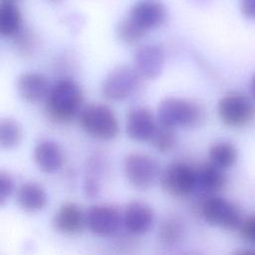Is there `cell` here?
Listing matches in <instances>:
<instances>
[{
  "label": "cell",
  "instance_id": "6da1fadb",
  "mask_svg": "<svg viewBox=\"0 0 255 255\" xmlns=\"http://www.w3.org/2000/svg\"><path fill=\"white\" fill-rule=\"evenodd\" d=\"M83 102L80 86L74 80L61 79L52 85L45 99V113L55 124H68L80 114Z\"/></svg>",
  "mask_w": 255,
  "mask_h": 255
},
{
  "label": "cell",
  "instance_id": "7a4b0ae2",
  "mask_svg": "<svg viewBox=\"0 0 255 255\" xmlns=\"http://www.w3.org/2000/svg\"><path fill=\"white\" fill-rule=\"evenodd\" d=\"M158 124L175 128H195L205 120V112L201 105L182 98H165L157 107Z\"/></svg>",
  "mask_w": 255,
  "mask_h": 255
},
{
  "label": "cell",
  "instance_id": "3957f363",
  "mask_svg": "<svg viewBox=\"0 0 255 255\" xmlns=\"http://www.w3.org/2000/svg\"><path fill=\"white\" fill-rule=\"evenodd\" d=\"M79 124L90 136L111 140L118 136L120 126L113 110L104 104H91L79 114Z\"/></svg>",
  "mask_w": 255,
  "mask_h": 255
},
{
  "label": "cell",
  "instance_id": "277c9868",
  "mask_svg": "<svg viewBox=\"0 0 255 255\" xmlns=\"http://www.w3.org/2000/svg\"><path fill=\"white\" fill-rule=\"evenodd\" d=\"M161 188L174 197H184L197 187V169L187 162L169 163L160 173Z\"/></svg>",
  "mask_w": 255,
  "mask_h": 255
},
{
  "label": "cell",
  "instance_id": "5b68a950",
  "mask_svg": "<svg viewBox=\"0 0 255 255\" xmlns=\"http://www.w3.org/2000/svg\"><path fill=\"white\" fill-rule=\"evenodd\" d=\"M124 173L128 181L136 189L150 188L159 177V165L150 155L132 152L124 160Z\"/></svg>",
  "mask_w": 255,
  "mask_h": 255
},
{
  "label": "cell",
  "instance_id": "8992f818",
  "mask_svg": "<svg viewBox=\"0 0 255 255\" xmlns=\"http://www.w3.org/2000/svg\"><path fill=\"white\" fill-rule=\"evenodd\" d=\"M217 113L225 126L240 128L254 119L255 107L247 96L241 93H229L219 100Z\"/></svg>",
  "mask_w": 255,
  "mask_h": 255
},
{
  "label": "cell",
  "instance_id": "52a82bcc",
  "mask_svg": "<svg viewBox=\"0 0 255 255\" xmlns=\"http://www.w3.org/2000/svg\"><path fill=\"white\" fill-rule=\"evenodd\" d=\"M201 213L209 225L221 227L226 230L239 229L243 221L239 207L233 202L219 196H210L207 198L201 206Z\"/></svg>",
  "mask_w": 255,
  "mask_h": 255
},
{
  "label": "cell",
  "instance_id": "ba28073f",
  "mask_svg": "<svg viewBox=\"0 0 255 255\" xmlns=\"http://www.w3.org/2000/svg\"><path fill=\"white\" fill-rule=\"evenodd\" d=\"M141 77L134 68L118 66L105 78L102 85V93L111 101H123L131 96L139 86Z\"/></svg>",
  "mask_w": 255,
  "mask_h": 255
},
{
  "label": "cell",
  "instance_id": "9c48e42d",
  "mask_svg": "<svg viewBox=\"0 0 255 255\" xmlns=\"http://www.w3.org/2000/svg\"><path fill=\"white\" fill-rule=\"evenodd\" d=\"M165 53L160 44L149 43L137 48L133 56V68L144 79L157 78L164 67Z\"/></svg>",
  "mask_w": 255,
  "mask_h": 255
},
{
  "label": "cell",
  "instance_id": "30bf717a",
  "mask_svg": "<svg viewBox=\"0 0 255 255\" xmlns=\"http://www.w3.org/2000/svg\"><path fill=\"white\" fill-rule=\"evenodd\" d=\"M122 221L120 211L108 204H96L86 211V222L90 231L99 236H110L118 231Z\"/></svg>",
  "mask_w": 255,
  "mask_h": 255
},
{
  "label": "cell",
  "instance_id": "8fae6325",
  "mask_svg": "<svg viewBox=\"0 0 255 255\" xmlns=\"http://www.w3.org/2000/svg\"><path fill=\"white\" fill-rule=\"evenodd\" d=\"M156 127L153 114L145 107H134L127 115L126 131L132 140L149 141Z\"/></svg>",
  "mask_w": 255,
  "mask_h": 255
},
{
  "label": "cell",
  "instance_id": "7c38bea8",
  "mask_svg": "<svg viewBox=\"0 0 255 255\" xmlns=\"http://www.w3.org/2000/svg\"><path fill=\"white\" fill-rule=\"evenodd\" d=\"M164 5L154 0H144L135 3L128 12V17L146 33L160 27L166 19Z\"/></svg>",
  "mask_w": 255,
  "mask_h": 255
},
{
  "label": "cell",
  "instance_id": "4fadbf2b",
  "mask_svg": "<svg viewBox=\"0 0 255 255\" xmlns=\"http://www.w3.org/2000/svg\"><path fill=\"white\" fill-rule=\"evenodd\" d=\"M154 216L153 209L147 203L134 200L126 206L123 222L130 234L142 235L152 227Z\"/></svg>",
  "mask_w": 255,
  "mask_h": 255
},
{
  "label": "cell",
  "instance_id": "5bb4252c",
  "mask_svg": "<svg viewBox=\"0 0 255 255\" xmlns=\"http://www.w3.org/2000/svg\"><path fill=\"white\" fill-rule=\"evenodd\" d=\"M54 228L65 235H77L83 231L86 222V213L75 202H65L56 211L53 217Z\"/></svg>",
  "mask_w": 255,
  "mask_h": 255
},
{
  "label": "cell",
  "instance_id": "9a60e30c",
  "mask_svg": "<svg viewBox=\"0 0 255 255\" xmlns=\"http://www.w3.org/2000/svg\"><path fill=\"white\" fill-rule=\"evenodd\" d=\"M48 79L40 73L26 72L17 78L16 89L19 96L26 102L37 103L45 100L51 89Z\"/></svg>",
  "mask_w": 255,
  "mask_h": 255
},
{
  "label": "cell",
  "instance_id": "2e32d148",
  "mask_svg": "<svg viewBox=\"0 0 255 255\" xmlns=\"http://www.w3.org/2000/svg\"><path fill=\"white\" fill-rule=\"evenodd\" d=\"M33 157L40 170L52 173L59 170L64 163V155L59 144L52 139L39 140L33 150Z\"/></svg>",
  "mask_w": 255,
  "mask_h": 255
},
{
  "label": "cell",
  "instance_id": "e0dca14e",
  "mask_svg": "<svg viewBox=\"0 0 255 255\" xmlns=\"http://www.w3.org/2000/svg\"><path fill=\"white\" fill-rule=\"evenodd\" d=\"M16 200L21 209L27 212H36L46 206L48 197L42 185L34 181H28L18 188Z\"/></svg>",
  "mask_w": 255,
  "mask_h": 255
},
{
  "label": "cell",
  "instance_id": "ac0fdd59",
  "mask_svg": "<svg viewBox=\"0 0 255 255\" xmlns=\"http://www.w3.org/2000/svg\"><path fill=\"white\" fill-rule=\"evenodd\" d=\"M226 176L223 169L212 162L204 163L197 169V186L206 193H215L224 188Z\"/></svg>",
  "mask_w": 255,
  "mask_h": 255
},
{
  "label": "cell",
  "instance_id": "d6986e66",
  "mask_svg": "<svg viewBox=\"0 0 255 255\" xmlns=\"http://www.w3.org/2000/svg\"><path fill=\"white\" fill-rule=\"evenodd\" d=\"M208 155L210 162L222 169H226L236 163L238 158V150L232 142L220 140L214 142L209 147Z\"/></svg>",
  "mask_w": 255,
  "mask_h": 255
},
{
  "label": "cell",
  "instance_id": "ffe728a7",
  "mask_svg": "<svg viewBox=\"0 0 255 255\" xmlns=\"http://www.w3.org/2000/svg\"><path fill=\"white\" fill-rule=\"evenodd\" d=\"M22 28V16L17 4L0 3V34L13 38Z\"/></svg>",
  "mask_w": 255,
  "mask_h": 255
},
{
  "label": "cell",
  "instance_id": "44dd1931",
  "mask_svg": "<svg viewBox=\"0 0 255 255\" xmlns=\"http://www.w3.org/2000/svg\"><path fill=\"white\" fill-rule=\"evenodd\" d=\"M184 232L183 222L177 217H169L163 220L159 226L158 240L164 247H173L181 242Z\"/></svg>",
  "mask_w": 255,
  "mask_h": 255
},
{
  "label": "cell",
  "instance_id": "7402d4cb",
  "mask_svg": "<svg viewBox=\"0 0 255 255\" xmlns=\"http://www.w3.org/2000/svg\"><path fill=\"white\" fill-rule=\"evenodd\" d=\"M149 141L157 151L161 153H168L176 146L177 136L174 128L158 124Z\"/></svg>",
  "mask_w": 255,
  "mask_h": 255
},
{
  "label": "cell",
  "instance_id": "603a6c76",
  "mask_svg": "<svg viewBox=\"0 0 255 255\" xmlns=\"http://www.w3.org/2000/svg\"><path fill=\"white\" fill-rule=\"evenodd\" d=\"M145 34L146 32L138 27L128 16L122 19L116 27V35L118 39L127 45L136 44Z\"/></svg>",
  "mask_w": 255,
  "mask_h": 255
},
{
  "label": "cell",
  "instance_id": "cb8c5ba5",
  "mask_svg": "<svg viewBox=\"0 0 255 255\" xmlns=\"http://www.w3.org/2000/svg\"><path fill=\"white\" fill-rule=\"evenodd\" d=\"M22 138L20 125L12 119H3L0 123V144L3 148L10 149L19 144Z\"/></svg>",
  "mask_w": 255,
  "mask_h": 255
},
{
  "label": "cell",
  "instance_id": "d4e9b609",
  "mask_svg": "<svg viewBox=\"0 0 255 255\" xmlns=\"http://www.w3.org/2000/svg\"><path fill=\"white\" fill-rule=\"evenodd\" d=\"M16 48L24 55L32 52L36 44V37L34 33L28 28H21V30L13 37Z\"/></svg>",
  "mask_w": 255,
  "mask_h": 255
},
{
  "label": "cell",
  "instance_id": "484cf974",
  "mask_svg": "<svg viewBox=\"0 0 255 255\" xmlns=\"http://www.w3.org/2000/svg\"><path fill=\"white\" fill-rule=\"evenodd\" d=\"M239 230L245 241L255 245V213H252L243 219Z\"/></svg>",
  "mask_w": 255,
  "mask_h": 255
},
{
  "label": "cell",
  "instance_id": "4316f807",
  "mask_svg": "<svg viewBox=\"0 0 255 255\" xmlns=\"http://www.w3.org/2000/svg\"><path fill=\"white\" fill-rule=\"evenodd\" d=\"M14 189L12 176L5 170L0 171V204L3 205Z\"/></svg>",
  "mask_w": 255,
  "mask_h": 255
},
{
  "label": "cell",
  "instance_id": "83f0119b",
  "mask_svg": "<svg viewBox=\"0 0 255 255\" xmlns=\"http://www.w3.org/2000/svg\"><path fill=\"white\" fill-rule=\"evenodd\" d=\"M83 190L87 197L94 198L99 194V192L101 190V186H100L99 181L95 177L90 176L85 179Z\"/></svg>",
  "mask_w": 255,
  "mask_h": 255
},
{
  "label": "cell",
  "instance_id": "f1b7e54d",
  "mask_svg": "<svg viewBox=\"0 0 255 255\" xmlns=\"http://www.w3.org/2000/svg\"><path fill=\"white\" fill-rule=\"evenodd\" d=\"M239 8L245 18L255 20V0H240Z\"/></svg>",
  "mask_w": 255,
  "mask_h": 255
},
{
  "label": "cell",
  "instance_id": "f546056e",
  "mask_svg": "<svg viewBox=\"0 0 255 255\" xmlns=\"http://www.w3.org/2000/svg\"><path fill=\"white\" fill-rule=\"evenodd\" d=\"M251 92H252L253 97L255 98V75L253 76L252 81H251Z\"/></svg>",
  "mask_w": 255,
  "mask_h": 255
},
{
  "label": "cell",
  "instance_id": "4dcf8cb0",
  "mask_svg": "<svg viewBox=\"0 0 255 255\" xmlns=\"http://www.w3.org/2000/svg\"><path fill=\"white\" fill-rule=\"evenodd\" d=\"M19 0H0V3H11V4H17Z\"/></svg>",
  "mask_w": 255,
  "mask_h": 255
},
{
  "label": "cell",
  "instance_id": "1f68e13d",
  "mask_svg": "<svg viewBox=\"0 0 255 255\" xmlns=\"http://www.w3.org/2000/svg\"><path fill=\"white\" fill-rule=\"evenodd\" d=\"M50 1H52V2H58V1H60V0H50Z\"/></svg>",
  "mask_w": 255,
  "mask_h": 255
}]
</instances>
